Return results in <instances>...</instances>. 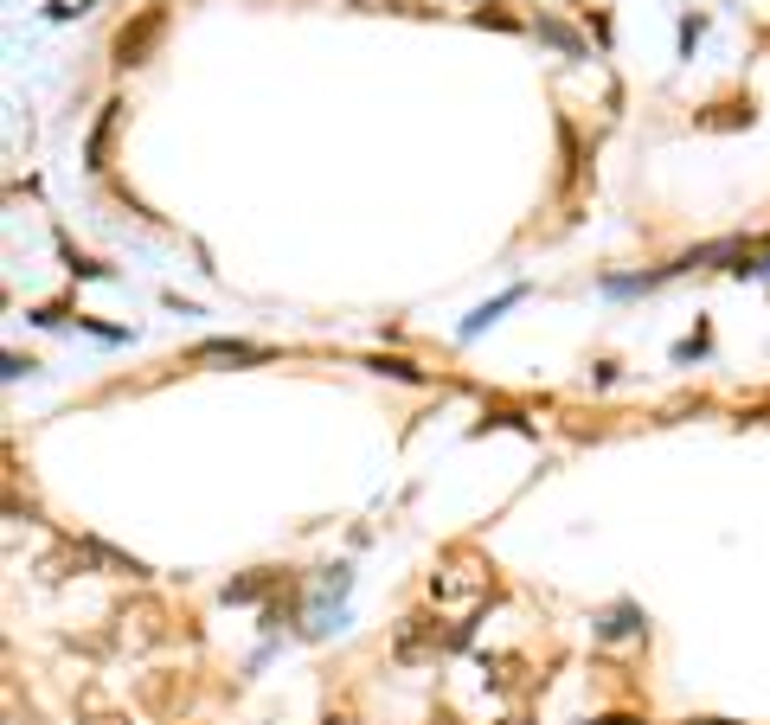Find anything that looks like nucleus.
Here are the masks:
<instances>
[{
    "label": "nucleus",
    "mask_w": 770,
    "mask_h": 725,
    "mask_svg": "<svg viewBox=\"0 0 770 725\" xmlns=\"http://www.w3.org/2000/svg\"><path fill=\"white\" fill-rule=\"evenodd\" d=\"M161 26H167V13H161V7H148L135 26H122V33H116V65H142L148 45L161 39Z\"/></svg>",
    "instance_id": "nucleus-1"
},
{
    "label": "nucleus",
    "mask_w": 770,
    "mask_h": 725,
    "mask_svg": "<svg viewBox=\"0 0 770 725\" xmlns=\"http://www.w3.org/2000/svg\"><path fill=\"white\" fill-rule=\"evenodd\" d=\"M642 629H649V616H642L636 604H604L591 616V636L597 642H623V636H642Z\"/></svg>",
    "instance_id": "nucleus-2"
},
{
    "label": "nucleus",
    "mask_w": 770,
    "mask_h": 725,
    "mask_svg": "<svg viewBox=\"0 0 770 725\" xmlns=\"http://www.w3.org/2000/svg\"><path fill=\"white\" fill-rule=\"evenodd\" d=\"M193 360H225V366H264V360H270V347H257V341H199V347H193Z\"/></svg>",
    "instance_id": "nucleus-3"
},
{
    "label": "nucleus",
    "mask_w": 770,
    "mask_h": 725,
    "mask_svg": "<svg viewBox=\"0 0 770 725\" xmlns=\"http://www.w3.org/2000/svg\"><path fill=\"white\" fill-rule=\"evenodd\" d=\"M520 296H527V283H514V289H501L495 302H482V308H475V315H469V321H462V328H456V341H475V334H482V328H495V321H501L507 308L520 302Z\"/></svg>",
    "instance_id": "nucleus-4"
},
{
    "label": "nucleus",
    "mask_w": 770,
    "mask_h": 725,
    "mask_svg": "<svg viewBox=\"0 0 770 725\" xmlns=\"http://www.w3.org/2000/svg\"><path fill=\"white\" fill-rule=\"evenodd\" d=\"M539 39H552V45H559V52H565V58H584V39L572 33V26H559V20H546V13H539Z\"/></svg>",
    "instance_id": "nucleus-5"
},
{
    "label": "nucleus",
    "mask_w": 770,
    "mask_h": 725,
    "mask_svg": "<svg viewBox=\"0 0 770 725\" xmlns=\"http://www.w3.org/2000/svg\"><path fill=\"white\" fill-rule=\"evenodd\" d=\"M700 33H706V20H681V45H687V52L700 45Z\"/></svg>",
    "instance_id": "nucleus-6"
},
{
    "label": "nucleus",
    "mask_w": 770,
    "mask_h": 725,
    "mask_svg": "<svg viewBox=\"0 0 770 725\" xmlns=\"http://www.w3.org/2000/svg\"><path fill=\"white\" fill-rule=\"evenodd\" d=\"M584 725H642V719H629V713H604V719H584Z\"/></svg>",
    "instance_id": "nucleus-7"
},
{
    "label": "nucleus",
    "mask_w": 770,
    "mask_h": 725,
    "mask_svg": "<svg viewBox=\"0 0 770 725\" xmlns=\"http://www.w3.org/2000/svg\"><path fill=\"white\" fill-rule=\"evenodd\" d=\"M738 276H770V251L758 257V264H745V270H738Z\"/></svg>",
    "instance_id": "nucleus-8"
},
{
    "label": "nucleus",
    "mask_w": 770,
    "mask_h": 725,
    "mask_svg": "<svg viewBox=\"0 0 770 725\" xmlns=\"http://www.w3.org/2000/svg\"><path fill=\"white\" fill-rule=\"evenodd\" d=\"M103 725H116V719H103Z\"/></svg>",
    "instance_id": "nucleus-9"
}]
</instances>
